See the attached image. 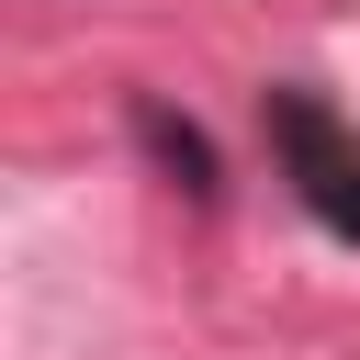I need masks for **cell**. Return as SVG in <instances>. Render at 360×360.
<instances>
[{"label":"cell","instance_id":"obj_1","mask_svg":"<svg viewBox=\"0 0 360 360\" xmlns=\"http://www.w3.org/2000/svg\"><path fill=\"white\" fill-rule=\"evenodd\" d=\"M135 146L158 158V180H169L180 202H214V191H225V169H214V146H202V124H180L169 101H135Z\"/></svg>","mask_w":360,"mask_h":360}]
</instances>
